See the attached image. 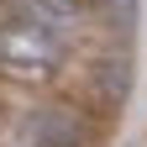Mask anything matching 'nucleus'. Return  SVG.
I'll return each mask as SVG.
<instances>
[{
    "label": "nucleus",
    "instance_id": "obj_2",
    "mask_svg": "<svg viewBox=\"0 0 147 147\" xmlns=\"http://www.w3.org/2000/svg\"><path fill=\"white\" fill-rule=\"evenodd\" d=\"M16 16L47 26L53 37H63L68 47H74V37H79V26H84V5L79 0H16Z\"/></svg>",
    "mask_w": 147,
    "mask_h": 147
},
{
    "label": "nucleus",
    "instance_id": "obj_1",
    "mask_svg": "<svg viewBox=\"0 0 147 147\" xmlns=\"http://www.w3.org/2000/svg\"><path fill=\"white\" fill-rule=\"evenodd\" d=\"M68 63V42L53 37L47 26L26 21V16H5L0 21V74L21 84H47L58 79V68Z\"/></svg>",
    "mask_w": 147,
    "mask_h": 147
}]
</instances>
